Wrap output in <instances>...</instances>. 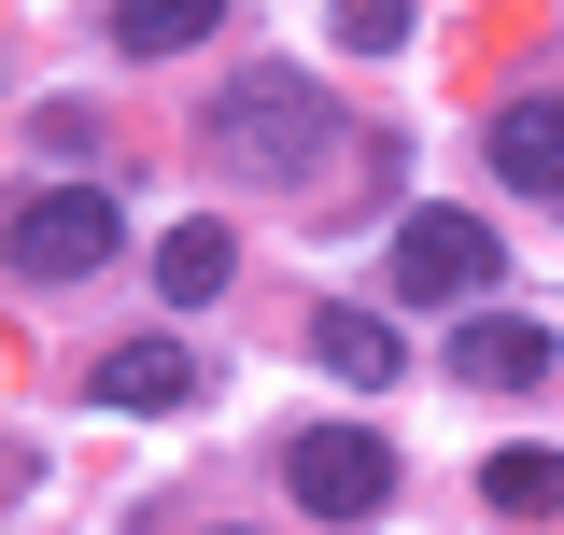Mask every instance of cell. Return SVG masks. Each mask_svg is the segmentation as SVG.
Instances as JSON below:
<instances>
[{"label":"cell","instance_id":"cell-1","mask_svg":"<svg viewBox=\"0 0 564 535\" xmlns=\"http://www.w3.org/2000/svg\"><path fill=\"white\" fill-rule=\"evenodd\" d=\"M325 85H296V70H254V85H226L212 99V155L240 170V184H282V170H311L325 155Z\"/></svg>","mask_w":564,"mask_h":535},{"label":"cell","instance_id":"cell-2","mask_svg":"<svg viewBox=\"0 0 564 535\" xmlns=\"http://www.w3.org/2000/svg\"><path fill=\"white\" fill-rule=\"evenodd\" d=\"M508 282V240H494L480 211H395V310H466V296H494Z\"/></svg>","mask_w":564,"mask_h":535},{"label":"cell","instance_id":"cell-3","mask_svg":"<svg viewBox=\"0 0 564 535\" xmlns=\"http://www.w3.org/2000/svg\"><path fill=\"white\" fill-rule=\"evenodd\" d=\"M282 479H296L311 522H367V507L395 493V437H381V423H296Z\"/></svg>","mask_w":564,"mask_h":535},{"label":"cell","instance_id":"cell-4","mask_svg":"<svg viewBox=\"0 0 564 535\" xmlns=\"http://www.w3.org/2000/svg\"><path fill=\"white\" fill-rule=\"evenodd\" d=\"M99 254H113V198H99V184L14 198V282H85Z\"/></svg>","mask_w":564,"mask_h":535},{"label":"cell","instance_id":"cell-5","mask_svg":"<svg viewBox=\"0 0 564 535\" xmlns=\"http://www.w3.org/2000/svg\"><path fill=\"white\" fill-rule=\"evenodd\" d=\"M99 408H198V352L184 338H128V352H99Z\"/></svg>","mask_w":564,"mask_h":535},{"label":"cell","instance_id":"cell-6","mask_svg":"<svg viewBox=\"0 0 564 535\" xmlns=\"http://www.w3.org/2000/svg\"><path fill=\"white\" fill-rule=\"evenodd\" d=\"M494 184L508 198H564V99H508L494 113Z\"/></svg>","mask_w":564,"mask_h":535},{"label":"cell","instance_id":"cell-7","mask_svg":"<svg viewBox=\"0 0 564 535\" xmlns=\"http://www.w3.org/2000/svg\"><path fill=\"white\" fill-rule=\"evenodd\" d=\"M452 367H466L480 395H522V381H551V325H522V310H480V325L452 338Z\"/></svg>","mask_w":564,"mask_h":535},{"label":"cell","instance_id":"cell-8","mask_svg":"<svg viewBox=\"0 0 564 535\" xmlns=\"http://www.w3.org/2000/svg\"><path fill=\"white\" fill-rule=\"evenodd\" d=\"M311 352H325V367H339V381H367V395H381V381H395V367H410V338L381 325V310H311Z\"/></svg>","mask_w":564,"mask_h":535},{"label":"cell","instance_id":"cell-9","mask_svg":"<svg viewBox=\"0 0 564 535\" xmlns=\"http://www.w3.org/2000/svg\"><path fill=\"white\" fill-rule=\"evenodd\" d=\"M212 14H226V0H113V57H184V43H212Z\"/></svg>","mask_w":564,"mask_h":535},{"label":"cell","instance_id":"cell-10","mask_svg":"<svg viewBox=\"0 0 564 535\" xmlns=\"http://www.w3.org/2000/svg\"><path fill=\"white\" fill-rule=\"evenodd\" d=\"M226 268H240L226 226H170V240H155V296H170V310H198V296H226Z\"/></svg>","mask_w":564,"mask_h":535},{"label":"cell","instance_id":"cell-11","mask_svg":"<svg viewBox=\"0 0 564 535\" xmlns=\"http://www.w3.org/2000/svg\"><path fill=\"white\" fill-rule=\"evenodd\" d=\"M480 507H494V522H551V507H564V451H494Z\"/></svg>","mask_w":564,"mask_h":535},{"label":"cell","instance_id":"cell-12","mask_svg":"<svg viewBox=\"0 0 564 535\" xmlns=\"http://www.w3.org/2000/svg\"><path fill=\"white\" fill-rule=\"evenodd\" d=\"M325 29H339L352 57H381V43H410V0H325Z\"/></svg>","mask_w":564,"mask_h":535}]
</instances>
